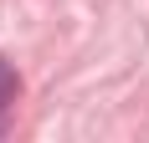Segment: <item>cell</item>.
I'll return each mask as SVG.
<instances>
[{
	"label": "cell",
	"mask_w": 149,
	"mask_h": 143,
	"mask_svg": "<svg viewBox=\"0 0 149 143\" xmlns=\"http://www.w3.org/2000/svg\"><path fill=\"white\" fill-rule=\"evenodd\" d=\"M15 97H21V77H15L10 61L0 56V133H5V123H10V113H15Z\"/></svg>",
	"instance_id": "cell-1"
}]
</instances>
